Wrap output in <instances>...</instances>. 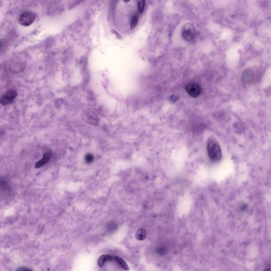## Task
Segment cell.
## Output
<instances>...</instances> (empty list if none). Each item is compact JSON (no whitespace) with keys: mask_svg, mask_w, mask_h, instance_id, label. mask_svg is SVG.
Instances as JSON below:
<instances>
[{"mask_svg":"<svg viewBox=\"0 0 271 271\" xmlns=\"http://www.w3.org/2000/svg\"><path fill=\"white\" fill-rule=\"evenodd\" d=\"M36 15L32 12H26L20 15V24L24 26H29L34 21Z\"/></svg>","mask_w":271,"mask_h":271,"instance_id":"obj_3","label":"cell"},{"mask_svg":"<svg viewBox=\"0 0 271 271\" xmlns=\"http://www.w3.org/2000/svg\"><path fill=\"white\" fill-rule=\"evenodd\" d=\"M195 36V28L192 24H186L182 29V37L187 41H192Z\"/></svg>","mask_w":271,"mask_h":271,"instance_id":"obj_2","label":"cell"},{"mask_svg":"<svg viewBox=\"0 0 271 271\" xmlns=\"http://www.w3.org/2000/svg\"><path fill=\"white\" fill-rule=\"evenodd\" d=\"M51 157V153L50 152H46L45 154L44 155L43 158L39 160L38 162L36 163L35 164V167L38 169L40 168L41 167L44 166L45 164H46L47 163L49 162V160H50Z\"/></svg>","mask_w":271,"mask_h":271,"instance_id":"obj_6","label":"cell"},{"mask_svg":"<svg viewBox=\"0 0 271 271\" xmlns=\"http://www.w3.org/2000/svg\"><path fill=\"white\" fill-rule=\"evenodd\" d=\"M207 151L210 159L213 162H218L221 159L222 153L219 144L216 140L210 139L207 144Z\"/></svg>","mask_w":271,"mask_h":271,"instance_id":"obj_1","label":"cell"},{"mask_svg":"<svg viewBox=\"0 0 271 271\" xmlns=\"http://www.w3.org/2000/svg\"><path fill=\"white\" fill-rule=\"evenodd\" d=\"M264 271H271V269H265Z\"/></svg>","mask_w":271,"mask_h":271,"instance_id":"obj_15","label":"cell"},{"mask_svg":"<svg viewBox=\"0 0 271 271\" xmlns=\"http://www.w3.org/2000/svg\"><path fill=\"white\" fill-rule=\"evenodd\" d=\"M9 186L6 181L3 179H0V188L3 190H7L8 189Z\"/></svg>","mask_w":271,"mask_h":271,"instance_id":"obj_10","label":"cell"},{"mask_svg":"<svg viewBox=\"0 0 271 271\" xmlns=\"http://www.w3.org/2000/svg\"><path fill=\"white\" fill-rule=\"evenodd\" d=\"M84 118L86 121L90 124H95L98 121V117L96 114L92 112H86L84 114Z\"/></svg>","mask_w":271,"mask_h":271,"instance_id":"obj_7","label":"cell"},{"mask_svg":"<svg viewBox=\"0 0 271 271\" xmlns=\"http://www.w3.org/2000/svg\"><path fill=\"white\" fill-rule=\"evenodd\" d=\"M147 233L145 229L143 228L139 229L135 234V237L139 241H143L145 239Z\"/></svg>","mask_w":271,"mask_h":271,"instance_id":"obj_8","label":"cell"},{"mask_svg":"<svg viewBox=\"0 0 271 271\" xmlns=\"http://www.w3.org/2000/svg\"><path fill=\"white\" fill-rule=\"evenodd\" d=\"M17 95V92L15 90H10L0 98V103L4 105H10L13 102Z\"/></svg>","mask_w":271,"mask_h":271,"instance_id":"obj_4","label":"cell"},{"mask_svg":"<svg viewBox=\"0 0 271 271\" xmlns=\"http://www.w3.org/2000/svg\"><path fill=\"white\" fill-rule=\"evenodd\" d=\"M156 252H157V253L158 255H162V254H164L165 252V248L162 247H159L157 248Z\"/></svg>","mask_w":271,"mask_h":271,"instance_id":"obj_13","label":"cell"},{"mask_svg":"<svg viewBox=\"0 0 271 271\" xmlns=\"http://www.w3.org/2000/svg\"><path fill=\"white\" fill-rule=\"evenodd\" d=\"M186 91L190 96L196 98L200 94L201 88L198 84L190 83L186 86Z\"/></svg>","mask_w":271,"mask_h":271,"instance_id":"obj_5","label":"cell"},{"mask_svg":"<svg viewBox=\"0 0 271 271\" xmlns=\"http://www.w3.org/2000/svg\"><path fill=\"white\" fill-rule=\"evenodd\" d=\"M138 23V16L134 15L132 16L130 22V27L132 30H134L137 27V24Z\"/></svg>","mask_w":271,"mask_h":271,"instance_id":"obj_9","label":"cell"},{"mask_svg":"<svg viewBox=\"0 0 271 271\" xmlns=\"http://www.w3.org/2000/svg\"><path fill=\"white\" fill-rule=\"evenodd\" d=\"M85 159L86 162L91 163L92 162V161L94 160V156H93L92 154H86Z\"/></svg>","mask_w":271,"mask_h":271,"instance_id":"obj_12","label":"cell"},{"mask_svg":"<svg viewBox=\"0 0 271 271\" xmlns=\"http://www.w3.org/2000/svg\"><path fill=\"white\" fill-rule=\"evenodd\" d=\"M138 9L140 13L143 12L144 9H145V2L144 1H141L138 3Z\"/></svg>","mask_w":271,"mask_h":271,"instance_id":"obj_11","label":"cell"},{"mask_svg":"<svg viewBox=\"0 0 271 271\" xmlns=\"http://www.w3.org/2000/svg\"><path fill=\"white\" fill-rule=\"evenodd\" d=\"M15 271H33L31 269H29L27 267H20L16 269Z\"/></svg>","mask_w":271,"mask_h":271,"instance_id":"obj_14","label":"cell"},{"mask_svg":"<svg viewBox=\"0 0 271 271\" xmlns=\"http://www.w3.org/2000/svg\"><path fill=\"white\" fill-rule=\"evenodd\" d=\"M1 46H2V44H1V43L0 42V48H1Z\"/></svg>","mask_w":271,"mask_h":271,"instance_id":"obj_16","label":"cell"}]
</instances>
